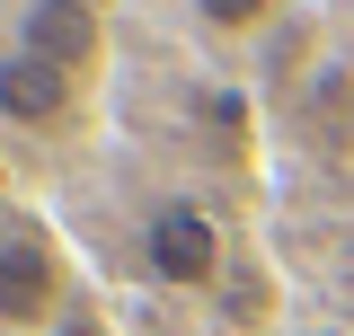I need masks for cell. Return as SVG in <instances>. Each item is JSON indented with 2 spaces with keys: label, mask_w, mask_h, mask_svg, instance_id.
<instances>
[{
  "label": "cell",
  "mask_w": 354,
  "mask_h": 336,
  "mask_svg": "<svg viewBox=\"0 0 354 336\" xmlns=\"http://www.w3.org/2000/svg\"><path fill=\"white\" fill-rule=\"evenodd\" d=\"M18 44H27V53H44L53 71L88 80V71L106 62V18H97V0H27Z\"/></svg>",
  "instance_id": "obj_1"
},
{
  "label": "cell",
  "mask_w": 354,
  "mask_h": 336,
  "mask_svg": "<svg viewBox=\"0 0 354 336\" xmlns=\"http://www.w3.org/2000/svg\"><path fill=\"white\" fill-rule=\"evenodd\" d=\"M142 256H151V274L177 283V292L213 283V274H221V230H213V212L160 204V212H151V230H142Z\"/></svg>",
  "instance_id": "obj_2"
},
{
  "label": "cell",
  "mask_w": 354,
  "mask_h": 336,
  "mask_svg": "<svg viewBox=\"0 0 354 336\" xmlns=\"http://www.w3.org/2000/svg\"><path fill=\"white\" fill-rule=\"evenodd\" d=\"M53 310H62V256L36 230H9L0 239V319L9 328H44Z\"/></svg>",
  "instance_id": "obj_3"
},
{
  "label": "cell",
  "mask_w": 354,
  "mask_h": 336,
  "mask_svg": "<svg viewBox=\"0 0 354 336\" xmlns=\"http://www.w3.org/2000/svg\"><path fill=\"white\" fill-rule=\"evenodd\" d=\"M71 106H80V80L71 71H53L44 53H0V115L9 124H27V133H53V124H71Z\"/></svg>",
  "instance_id": "obj_4"
},
{
  "label": "cell",
  "mask_w": 354,
  "mask_h": 336,
  "mask_svg": "<svg viewBox=\"0 0 354 336\" xmlns=\"http://www.w3.org/2000/svg\"><path fill=\"white\" fill-rule=\"evenodd\" d=\"M310 133L328 160H354V71H328L310 88Z\"/></svg>",
  "instance_id": "obj_5"
},
{
  "label": "cell",
  "mask_w": 354,
  "mask_h": 336,
  "mask_svg": "<svg viewBox=\"0 0 354 336\" xmlns=\"http://www.w3.org/2000/svg\"><path fill=\"white\" fill-rule=\"evenodd\" d=\"M266 9H274V0H195V18H204V27H221V36H239V27H257Z\"/></svg>",
  "instance_id": "obj_6"
}]
</instances>
